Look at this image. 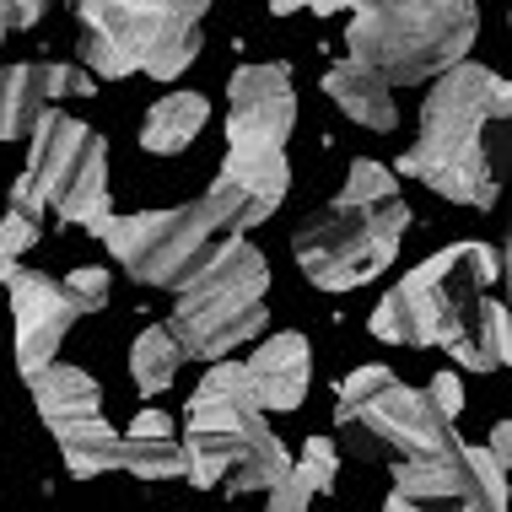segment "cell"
Segmentation results:
<instances>
[{
  "instance_id": "6da1fadb",
  "label": "cell",
  "mask_w": 512,
  "mask_h": 512,
  "mask_svg": "<svg viewBox=\"0 0 512 512\" xmlns=\"http://www.w3.org/2000/svg\"><path fill=\"white\" fill-rule=\"evenodd\" d=\"M507 81L480 60H459L432 76L421 98V135L399 151L394 173L421 178L453 205L491 211L507 173Z\"/></svg>"
},
{
  "instance_id": "7a4b0ae2",
  "label": "cell",
  "mask_w": 512,
  "mask_h": 512,
  "mask_svg": "<svg viewBox=\"0 0 512 512\" xmlns=\"http://www.w3.org/2000/svg\"><path fill=\"white\" fill-rule=\"evenodd\" d=\"M81 71L98 81H178L200 60L211 0H71Z\"/></svg>"
},
{
  "instance_id": "3957f363",
  "label": "cell",
  "mask_w": 512,
  "mask_h": 512,
  "mask_svg": "<svg viewBox=\"0 0 512 512\" xmlns=\"http://www.w3.org/2000/svg\"><path fill=\"white\" fill-rule=\"evenodd\" d=\"M248 227H259V211L248 205V195H238L232 184L211 178V189L189 205L135 211V216L114 211V221L103 227V248H108V259H119V270L130 275L135 286L178 292L221 243L238 238Z\"/></svg>"
},
{
  "instance_id": "277c9868",
  "label": "cell",
  "mask_w": 512,
  "mask_h": 512,
  "mask_svg": "<svg viewBox=\"0 0 512 512\" xmlns=\"http://www.w3.org/2000/svg\"><path fill=\"white\" fill-rule=\"evenodd\" d=\"M27 221H54L103 238L114 221V195H108V141L76 114L49 108L27 135V162L11 184V205Z\"/></svg>"
},
{
  "instance_id": "5b68a950",
  "label": "cell",
  "mask_w": 512,
  "mask_h": 512,
  "mask_svg": "<svg viewBox=\"0 0 512 512\" xmlns=\"http://www.w3.org/2000/svg\"><path fill=\"white\" fill-rule=\"evenodd\" d=\"M480 33V0H356L345 27V60L367 65L389 87H421L469 60Z\"/></svg>"
},
{
  "instance_id": "8992f818",
  "label": "cell",
  "mask_w": 512,
  "mask_h": 512,
  "mask_svg": "<svg viewBox=\"0 0 512 512\" xmlns=\"http://www.w3.org/2000/svg\"><path fill=\"white\" fill-rule=\"evenodd\" d=\"M270 313V265L248 232L227 238L205 265L189 275L184 286L173 292V340L184 345V356L195 362H221L238 345L259 340Z\"/></svg>"
},
{
  "instance_id": "52a82bcc",
  "label": "cell",
  "mask_w": 512,
  "mask_h": 512,
  "mask_svg": "<svg viewBox=\"0 0 512 512\" xmlns=\"http://www.w3.org/2000/svg\"><path fill=\"white\" fill-rule=\"evenodd\" d=\"M405 232H410V205L399 195H383V200L335 195L324 211H313L292 232V254H297V270L318 292H356V286L378 281L399 259Z\"/></svg>"
},
{
  "instance_id": "ba28073f",
  "label": "cell",
  "mask_w": 512,
  "mask_h": 512,
  "mask_svg": "<svg viewBox=\"0 0 512 512\" xmlns=\"http://www.w3.org/2000/svg\"><path fill=\"white\" fill-rule=\"evenodd\" d=\"M335 432H345V448L356 459H426L448 448L453 421H442L437 405L421 389H405L394 367L367 362L345 372L335 389Z\"/></svg>"
},
{
  "instance_id": "9c48e42d",
  "label": "cell",
  "mask_w": 512,
  "mask_h": 512,
  "mask_svg": "<svg viewBox=\"0 0 512 512\" xmlns=\"http://www.w3.org/2000/svg\"><path fill=\"white\" fill-rule=\"evenodd\" d=\"M502 275V259L486 243H448L437 254H426L415 270H405L399 281L383 292V302L372 308L367 329L389 345H442L453 335V318L469 292H486Z\"/></svg>"
},
{
  "instance_id": "30bf717a",
  "label": "cell",
  "mask_w": 512,
  "mask_h": 512,
  "mask_svg": "<svg viewBox=\"0 0 512 512\" xmlns=\"http://www.w3.org/2000/svg\"><path fill=\"white\" fill-rule=\"evenodd\" d=\"M259 437H270V426H265V410L254 399V378H248L243 362L221 356V362L205 367L200 389L184 405V437H178L184 442V459H189L184 480L200 491H216L227 480V469Z\"/></svg>"
},
{
  "instance_id": "8fae6325",
  "label": "cell",
  "mask_w": 512,
  "mask_h": 512,
  "mask_svg": "<svg viewBox=\"0 0 512 512\" xmlns=\"http://www.w3.org/2000/svg\"><path fill=\"white\" fill-rule=\"evenodd\" d=\"M0 286H6L11 329H17V372L33 378L38 367H49L60 356V345L81 313L71 308V297L54 275L27 270L22 259H0Z\"/></svg>"
},
{
  "instance_id": "7c38bea8",
  "label": "cell",
  "mask_w": 512,
  "mask_h": 512,
  "mask_svg": "<svg viewBox=\"0 0 512 512\" xmlns=\"http://www.w3.org/2000/svg\"><path fill=\"white\" fill-rule=\"evenodd\" d=\"M297 130V87L286 60H254L227 76V141L286 146Z\"/></svg>"
},
{
  "instance_id": "4fadbf2b",
  "label": "cell",
  "mask_w": 512,
  "mask_h": 512,
  "mask_svg": "<svg viewBox=\"0 0 512 512\" xmlns=\"http://www.w3.org/2000/svg\"><path fill=\"white\" fill-rule=\"evenodd\" d=\"M98 76L65 60H22L0 65V141H27L33 124L60 98H92Z\"/></svg>"
},
{
  "instance_id": "5bb4252c",
  "label": "cell",
  "mask_w": 512,
  "mask_h": 512,
  "mask_svg": "<svg viewBox=\"0 0 512 512\" xmlns=\"http://www.w3.org/2000/svg\"><path fill=\"white\" fill-rule=\"evenodd\" d=\"M248 378H254V399L259 410H297L308 399V383H313V351H308V335L297 329H281L270 335L265 345H254L248 356Z\"/></svg>"
},
{
  "instance_id": "9a60e30c",
  "label": "cell",
  "mask_w": 512,
  "mask_h": 512,
  "mask_svg": "<svg viewBox=\"0 0 512 512\" xmlns=\"http://www.w3.org/2000/svg\"><path fill=\"white\" fill-rule=\"evenodd\" d=\"M507 345H512L507 308L486 292H469L459 302V318H453V335L442 340V351L464 372H496V367H507Z\"/></svg>"
},
{
  "instance_id": "2e32d148",
  "label": "cell",
  "mask_w": 512,
  "mask_h": 512,
  "mask_svg": "<svg viewBox=\"0 0 512 512\" xmlns=\"http://www.w3.org/2000/svg\"><path fill=\"white\" fill-rule=\"evenodd\" d=\"M221 184H232L248 205L259 211V221H270L281 211L286 189H292V162L286 146H265V141H227V162H221Z\"/></svg>"
},
{
  "instance_id": "e0dca14e",
  "label": "cell",
  "mask_w": 512,
  "mask_h": 512,
  "mask_svg": "<svg viewBox=\"0 0 512 512\" xmlns=\"http://www.w3.org/2000/svg\"><path fill=\"white\" fill-rule=\"evenodd\" d=\"M324 98L340 108L351 124H362L372 135H394L399 130V98L383 76H372L356 60H335L324 71Z\"/></svg>"
},
{
  "instance_id": "ac0fdd59",
  "label": "cell",
  "mask_w": 512,
  "mask_h": 512,
  "mask_svg": "<svg viewBox=\"0 0 512 512\" xmlns=\"http://www.w3.org/2000/svg\"><path fill=\"white\" fill-rule=\"evenodd\" d=\"M211 124V98L205 92H162L157 103L141 114V151H151V157H178V151H189L200 141V130Z\"/></svg>"
},
{
  "instance_id": "d6986e66",
  "label": "cell",
  "mask_w": 512,
  "mask_h": 512,
  "mask_svg": "<svg viewBox=\"0 0 512 512\" xmlns=\"http://www.w3.org/2000/svg\"><path fill=\"white\" fill-rule=\"evenodd\" d=\"M27 394H33V405L44 415L49 432L65 421H81V415H103V383L81 367H65V362L38 367L33 378H27Z\"/></svg>"
},
{
  "instance_id": "ffe728a7",
  "label": "cell",
  "mask_w": 512,
  "mask_h": 512,
  "mask_svg": "<svg viewBox=\"0 0 512 512\" xmlns=\"http://www.w3.org/2000/svg\"><path fill=\"white\" fill-rule=\"evenodd\" d=\"M119 437L108 426V415H81V421H65L54 426V442H60V459L76 480H98V475H114L119 469Z\"/></svg>"
},
{
  "instance_id": "44dd1931",
  "label": "cell",
  "mask_w": 512,
  "mask_h": 512,
  "mask_svg": "<svg viewBox=\"0 0 512 512\" xmlns=\"http://www.w3.org/2000/svg\"><path fill=\"white\" fill-rule=\"evenodd\" d=\"M464 480V437L453 432L448 448L426 453V459H394V491L415 502H459Z\"/></svg>"
},
{
  "instance_id": "7402d4cb",
  "label": "cell",
  "mask_w": 512,
  "mask_h": 512,
  "mask_svg": "<svg viewBox=\"0 0 512 512\" xmlns=\"http://www.w3.org/2000/svg\"><path fill=\"white\" fill-rule=\"evenodd\" d=\"M184 362H189V356H184V345L173 340L168 324H146L141 335L130 340V378H135V389H141L146 399L162 394V389H173V378H178V367H184Z\"/></svg>"
},
{
  "instance_id": "603a6c76",
  "label": "cell",
  "mask_w": 512,
  "mask_h": 512,
  "mask_svg": "<svg viewBox=\"0 0 512 512\" xmlns=\"http://www.w3.org/2000/svg\"><path fill=\"white\" fill-rule=\"evenodd\" d=\"M459 512H507V464L491 459V448L464 442V480H459Z\"/></svg>"
},
{
  "instance_id": "cb8c5ba5",
  "label": "cell",
  "mask_w": 512,
  "mask_h": 512,
  "mask_svg": "<svg viewBox=\"0 0 512 512\" xmlns=\"http://www.w3.org/2000/svg\"><path fill=\"white\" fill-rule=\"evenodd\" d=\"M119 469L135 480H184V442L178 437H119Z\"/></svg>"
},
{
  "instance_id": "d4e9b609",
  "label": "cell",
  "mask_w": 512,
  "mask_h": 512,
  "mask_svg": "<svg viewBox=\"0 0 512 512\" xmlns=\"http://www.w3.org/2000/svg\"><path fill=\"white\" fill-rule=\"evenodd\" d=\"M286 469H292V453H286V442L270 432V437H259L254 448H248L243 459L227 469V480H221V486H227V496H259V491H270Z\"/></svg>"
},
{
  "instance_id": "484cf974",
  "label": "cell",
  "mask_w": 512,
  "mask_h": 512,
  "mask_svg": "<svg viewBox=\"0 0 512 512\" xmlns=\"http://www.w3.org/2000/svg\"><path fill=\"white\" fill-rule=\"evenodd\" d=\"M345 200H383V195H399V173L378 157H351L345 168V184H340Z\"/></svg>"
},
{
  "instance_id": "4316f807",
  "label": "cell",
  "mask_w": 512,
  "mask_h": 512,
  "mask_svg": "<svg viewBox=\"0 0 512 512\" xmlns=\"http://www.w3.org/2000/svg\"><path fill=\"white\" fill-rule=\"evenodd\" d=\"M60 286H65V297H71V308H76L81 318L108 308V270H103V265H81V270L65 275Z\"/></svg>"
},
{
  "instance_id": "83f0119b",
  "label": "cell",
  "mask_w": 512,
  "mask_h": 512,
  "mask_svg": "<svg viewBox=\"0 0 512 512\" xmlns=\"http://www.w3.org/2000/svg\"><path fill=\"white\" fill-rule=\"evenodd\" d=\"M302 475H308V486L313 491H335V475H340V453H335V442L329 437H308L302 442V453L292 459Z\"/></svg>"
},
{
  "instance_id": "f1b7e54d",
  "label": "cell",
  "mask_w": 512,
  "mask_h": 512,
  "mask_svg": "<svg viewBox=\"0 0 512 512\" xmlns=\"http://www.w3.org/2000/svg\"><path fill=\"white\" fill-rule=\"evenodd\" d=\"M33 243H38V221H27L17 211L0 216V259H22Z\"/></svg>"
},
{
  "instance_id": "f546056e",
  "label": "cell",
  "mask_w": 512,
  "mask_h": 512,
  "mask_svg": "<svg viewBox=\"0 0 512 512\" xmlns=\"http://www.w3.org/2000/svg\"><path fill=\"white\" fill-rule=\"evenodd\" d=\"M426 399L437 405L442 421H459V415H464V383H459V372H437V378L426 383Z\"/></svg>"
},
{
  "instance_id": "4dcf8cb0",
  "label": "cell",
  "mask_w": 512,
  "mask_h": 512,
  "mask_svg": "<svg viewBox=\"0 0 512 512\" xmlns=\"http://www.w3.org/2000/svg\"><path fill=\"white\" fill-rule=\"evenodd\" d=\"M275 17H292V11H313V17H340V11H351L356 0H265Z\"/></svg>"
},
{
  "instance_id": "1f68e13d",
  "label": "cell",
  "mask_w": 512,
  "mask_h": 512,
  "mask_svg": "<svg viewBox=\"0 0 512 512\" xmlns=\"http://www.w3.org/2000/svg\"><path fill=\"white\" fill-rule=\"evenodd\" d=\"M0 11H6L11 33H22V27H38L49 11V0H0Z\"/></svg>"
},
{
  "instance_id": "d6a6232c",
  "label": "cell",
  "mask_w": 512,
  "mask_h": 512,
  "mask_svg": "<svg viewBox=\"0 0 512 512\" xmlns=\"http://www.w3.org/2000/svg\"><path fill=\"white\" fill-rule=\"evenodd\" d=\"M130 437H173V421L162 410H141L130 421Z\"/></svg>"
},
{
  "instance_id": "836d02e7",
  "label": "cell",
  "mask_w": 512,
  "mask_h": 512,
  "mask_svg": "<svg viewBox=\"0 0 512 512\" xmlns=\"http://www.w3.org/2000/svg\"><path fill=\"white\" fill-rule=\"evenodd\" d=\"M383 512H459L453 502H415V496H399L389 491V502H383Z\"/></svg>"
},
{
  "instance_id": "e575fe53",
  "label": "cell",
  "mask_w": 512,
  "mask_h": 512,
  "mask_svg": "<svg viewBox=\"0 0 512 512\" xmlns=\"http://www.w3.org/2000/svg\"><path fill=\"white\" fill-rule=\"evenodd\" d=\"M486 448H491V459H496V464H507V469H512V426H507V421H496V426H491V442H486Z\"/></svg>"
},
{
  "instance_id": "d590c367",
  "label": "cell",
  "mask_w": 512,
  "mask_h": 512,
  "mask_svg": "<svg viewBox=\"0 0 512 512\" xmlns=\"http://www.w3.org/2000/svg\"><path fill=\"white\" fill-rule=\"evenodd\" d=\"M6 33H11V22H6V11H0V44H6Z\"/></svg>"
},
{
  "instance_id": "8d00e7d4",
  "label": "cell",
  "mask_w": 512,
  "mask_h": 512,
  "mask_svg": "<svg viewBox=\"0 0 512 512\" xmlns=\"http://www.w3.org/2000/svg\"><path fill=\"white\" fill-rule=\"evenodd\" d=\"M302 512H313V507H302Z\"/></svg>"
}]
</instances>
